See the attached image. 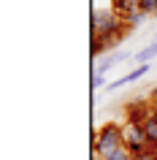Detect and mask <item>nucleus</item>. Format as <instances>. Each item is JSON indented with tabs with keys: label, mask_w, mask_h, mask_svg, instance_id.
Here are the masks:
<instances>
[{
	"label": "nucleus",
	"mask_w": 157,
	"mask_h": 160,
	"mask_svg": "<svg viewBox=\"0 0 157 160\" xmlns=\"http://www.w3.org/2000/svg\"><path fill=\"white\" fill-rule=\"evenodd\" d=\"M157 57V38L149 46H144V49H138L135 54H133V62L135 65H149V60H155Z\"/></svg>",
	"instance_id": "6"
},
{
	"label": "nucleus",
	"mask_w": 157,
	"mask_h": 160,
	"mask_svg": "<svg viewBox=\"0 0 157 160\" xmlns=\"http://www.w3.org/2000/svg\"><path fill=\"white\" fill-rule=\"evenodd\" d=\"M122 136H125V149L130 155H141V152L152 149V144L146 138V130L141 125H133V122H122Z\"/></svg>",
	"instance_id": "2"
},
{
	"label": "nucleus",
	"mask_w": 157,
	"mask_h": 160,
	"mask_svg": "<svg viewBox=\"0 0 157 160\" xmlns=\"http://www.w3.org/2000/svg\"><path fill=\"white\" fill-rule=\"evenodd\" d=\"M141 11L146 17H155L157 14V0H141Z\"/></svg>",
	"instance_id": "10"
},
{
	"label": "nucleus",
	"mask_w": 157,
	"mask_h": 160,
	"mask_svg": "<svg viewBox=\"0 0 157 160\" xmlns=\"http://www.w3.org/2000/svg\"><path fill=\"white\" fill-rule=\"evenodd\" d=\"M152 95H157V84H155V87H152Z\"/></svg>",
	"instance_id": "16"
},
{
	"label": "nucleus",
	"mask_w": 157,
	"mask_h": 160,
	"mask_svg": "<svg viewBox=\"0 0 157 160\" xmlns=\"http://www.w3.org/2000/svg\"><path fill=\"white\" fill-rule=\"evenodd\" d=\"M125 147V136H122V122H103L98 128V133L92 138V152L100 158L114 155L116 149Z\"/></svg>",
	"instance_id": "1"
},
{
	"label": "nucleus",
	"mask_w": 157,
	"mask_h": 160,
	"mask_svg": "<svg viewBox=\"0 0 157 160\" xmlns=\"http://www.w3.org/2000/svg\"><path fill=\"white\" fill-rule=\"evenodd\" d=\"M149 114H152V106H149V101H130L127 106H125V122H133V125H146Z\"/></svg>",
	"instance_id": "3"
},
{
	"label": "nucleus",
	"mask_w": 157,
	"mask_h": 160,
	"mask_svg": "<svg viewBox=\"0 0 157 160\" xmlns=\"http://www.w3.org/2000/svg\"><path fill=\"white\" fill-rule=\"evenodd\" d=\"M130 160H157V152L155 149H146V152H141V155H133Z\"/></svg>",
	"instance_id": "13"
},
{
	"label": "nucleus",
	"mask_w": 157,
	"mask_h": 160,
	"mask_svg": "<svg viewBox=\"0 0 157 160\" xmlns=\"http://www.w3.org/2000/svg\"><path fill=\"white\" fill-rule=\"evenodd\" d=\"M146 71H149V65H133L130 71L125 76H119V79H114V82H108V92H114V90H119V87H125V84H133L135 79H141V76H146Z\"/></svg>",
	"instance_id": "5"
},
{
	"label": "nucleus",
	"mask_w": 157,
	"mask_h": 160,
	"mask_svg": "<svg viewBox=\"0 0 157 160\" xmlns=\"http://www.w3.org/2000/svg\"><path fill=\"white\" fill-rule=\"evenodd\" d=\"M130 158H133V155H130V152H127V149L122 147V149H116L114 155H108V158H103V160H130Z\"/></svg>",
	"instance_id": "11"
},
{
	"label": "nucleus",
	"mask_w": 157,
	"mask_h": 160,
	"mask_svg": "<svg viewBox=\"0 0 157 160\" xmlns=\"http://www.w3.org/2000/svg\"><path fill=\"white\" fill-rule=\"evenodd\" d=\"M144 17H146L144 11H133V14L122 17V22H125V27H127V30H135V27H138L141 22H144Z\"/></svg>",
	"instance_id": "9"
},
{
	"label": "nucleus",
	"mask_w": 157,
	"mask_h": 160,
	"mask_svg": "<svg viewBox=\"0 0 157 160\" xmlns=\"http://www.w3.org/2000/svg\"><path fill=\"white\" fill-rule=\"evenodd\" d=\"M149 106H152V109L157 111V95H152V98H149Z\"/></svg>",
	"instance_id": "14"
},
{
	"label": "nucleus",
	"mask_w": 157,
	"mask_h": 160,
	"mask_svg": "<svg viewBox=\"0 0 157 160\" xmlns=\"http://www.w3.org/2000/svg\"><path fill=\"white\" fill-rule=\"evenodd\" d=\"M152 19H157V14H155V17H152Z\"/></svg>",
	"instance_id": "18"
},
{
	"label": "nucleus",
	"mask_w": 157,
	"mask_h": 160,
	"mask_svg": "<svg viewBox=\"0 0 157 160\" xmlns=\"http://www.w3.org/2000/svg\"><path fill=\"white\" fill-rule=\"evenodd\" d=\"M92 160H103V158H100V155H95V152H92Z\"/></svg>",
	"instance_id": "15"
},
{
	"label": "nucleus",
	"mask_w": 157,
	"mask_h": 160,
	"mask_svg": "<svg viewBox=\"0 0 157 160\" xmlns=\"http://www.w3.org/2000/svg\"><path fill=\"white\" fill-rule=\"evenodd\" d=\"M111 8H114L119 17H127V14H133V11H141V0H114Z\"/></svg>",
	"instance_id": "7"
},
{
	"label": "nucleus",
	"mask_w": 157,
	"mask_h": 160,
	"mask_svg": "<svg viewBox=\"0 0 157 160\" xmlns=\"http://www.w3.org/2000/svg\"><path fill=\"white\" fill-rule=\"evenodd\" d=\"M125 60H133V54H127L125 49H119V52H108V54L98 57V65H95V71H92V73L106 76V73H108V71H111L114 65H119V62H125Z\"/></svg>",
	"instance_id": "4"
},
{
	"label": "nucleus",
	"mask_w": 157,
	"mask_h": 160,
	"mask_svg": "<svg viewBox=\"0 0 157 160\" xmlns=\"http://www.w3.org/2000/svg\"><path fill=\"white\" fill-rule=\"evenodd\" d=\"M103 87H108L106 76H100V73H92V90H103Z\"/></svg>",
	"instance_id": "12"
},
{
	"label": "nucleus",
	"mask_w": 157,
	"mask_h": 160,
	"mask_svg": "<svg viewBox=\"0 0 157 160\" xmlns=\"http://www.w3.org/2000/svg\"><path fill=\"white\" fill-rule=\"evenodd\" d=\"M152 149H155V152H157V147H152Z\"/></svg>",
	"instance_id": "17"
},
{
	"label": "nucleus",
	"mask_w": 157,
	"mask_h": 160,
	"mask_svg": "<svg viewBox=\"0 0 157 160\" xmlns=\"http://www.w3.org/2000/svg\"><path fill=\"white\" fill-rule=\"evenodd\" d=\"M144 130H146L149 144H152V147H157V111H155V109H152V114H149V119H146V125H144Z\"/></svg>",
	"instance_id": "8"
}]
</instances>
